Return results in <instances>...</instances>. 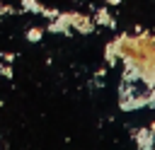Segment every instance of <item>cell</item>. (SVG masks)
Wrapping results in <instances>:
<instances>
[{"instance_id": "6da1fadb", "label": "cell", "mask_w": 155, "mask_h": 150, "mask_svg": "<svg viewBox=\"0 0 155 150\" xmlns=\"http://www.w3.org/2000/svg\"><path fill=\"white\" fill-rule=\"evenodd\" d=\"M153 128H140L138 133H136V143H138V148H153Z\"/></svg>"}, {"instance_id": "7a4b0ae2", "label": "cell", "mask_w": 155, "mask_h": 150, "mask_svg": "<svg viewBox=\"0 0 155 150\" xmlns=\"http://www.w3.org/2000/svg\"><path fill=\"white\" fill-rule=\"evenodd\" d=\"M73 27H75L80 34H90V31H92V22H90L85 15H75V12H73Z\"/></svg>"}, {"instance_id": "3957f363", "label": "cell", "mask_w": 155, "mask_h": 150, "mask_svg": "<svg viewBox=\"0 0 155 150\" xmlns=\"http://www.w3.org/2000/svg\"><path fill=\"white\" fill-rule=\"evenodd\" d=\"M41 36H44V29H41V27H29V29H27V41H29V44H39Z\"/></svg>"}, {"instance_id": "277c9868", "label": "cell", "mask_w": 155, "mask_h": 150, "mask_svg": "<svg viewBox=\"0 0 155 150\" xmlns=\"http://www.w3.org/2000/svg\"><path fill=\"white\" fill-rule=\"evenodd\" d=\"M19 5H22V10H27V12H39L41 15V5H39V0H19Z\"/></svg>"}, {"instance_id": "5b68a950", "label": "cell", "mask_w": 155, "mask_h": 150, "mask_svg": "<svg viewBox=\"0 0 155 150\" xmlns=\"http://www.w3.org/2000/svg\"><path fill=\"white\" fill-rule=\"evenodd\" d=\"M97 22H99V24H109V27H111V19H109L107 10H99V12H97Z\"/></svg>"}, {"instance_id": "8992f818", "label": "cell", "mask_w": 155, "mask_h": 150, "mask_svg": "<svg viewBox=\"0 0 155 150\" xmlns=\"http://www.w3.org/2000/svg\"><path fill=\"white\" fill-rule=\"evenodd\" d=\"M0 73H2L5 77H12V68H10V65H0Z\"/></svg>"}, {"instance_id": "52a82bcc", "label": "cell", "mask_w": 155, "mask_h": 150, "mask_svg": "<svg viewBox=\"0 0 155 150\" xmlns=\"http://www.w3.org/2000/svg\"><path fill=\"white\" fill-rule=\"evenodd\" d=\"M107 2H109V5H119L121 0H107Z\"/></svg>"}, {"instance_id": "ba28073f", "label": "cell", "mask_w": 155, "mask_h": 150, "mask_svg": "<svg viewBox=\"0 0 155 150\" xmlns=\"http://www.w3.org/2000/svg\"><path fill=\"white\" fill-rule=\"evenodd\" d=\"M75 2H80V0H75Z\"/></svg>"}, {"instance_id": "9c48e42d", "label": "cell", "mask_w": 155, "mask_h": 150, "mask_svg": "<svg viewBox=\"0 0 155 150\" xmlns=\"http://www.w3.org/2000/svg\"><path fill=\"white\" fill-rule=\"evenodd\" d=\"M153 131H155V126H153Z\"/></svg>"}]
</instances>
